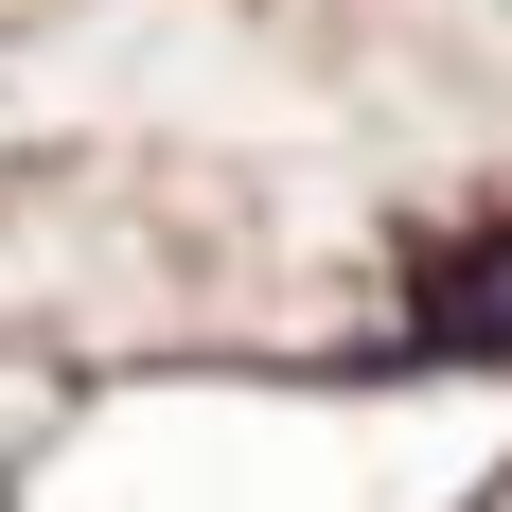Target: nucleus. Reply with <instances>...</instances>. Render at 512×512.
<instances>
[{
  "label": "nucleus",
  "mask_w": 512,
  "mask_h": 512,
  "mask_svg": "<svg viewBox=\"0 0 512 512\" xmlns=\"http://www.w3.org/2000/svg\"><path fill=\"white\" fill-rule=\"evenodd\" d=\"M424 336L442 354H512V230H460L424 265Z\"/></svg>",
  "instance_id": "nucleus-1"
}]
</instances>
